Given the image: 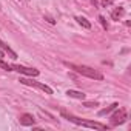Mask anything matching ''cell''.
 Masks as SVG:
<instances>
[{
  "instance_id": "ba28073f",
  "label": "cell",
  "mask_w": 131,
  "mask_h": 131,
  "mask_svg": "<svg viewBox=\"0 0 131 131\" xmlns=\"http://www.w3.org/2000/svg\"><path fill=\"white\" fill-rule=\"evenodd\" d=\"M123 14H125V9L119 6V8H116V9L111 13V17H113V20H119V19H120Z\"/></svg>"
},
{
  "instance_id": "9a60e30c",
  "label": "cell",
  "mask_w": 131,
  "mask_h": 131,
  "mask_svg": "<svg viewBox=\"0 0 131 131\" xmlns=\"http://www.w3.org/2000/svg\"><path fill=\"white\" fill-rule=\"evenodd\" d=\"M113 2H114V0H102V5H103V6H108V5H111Z\"/></svg>"
},
{
  "instance_id": "e0dca14e",
  "label": "cell",
  "mask_w": 131,
  "mask_h": 131,
  "mask_svg": "<svg viewBox=\"0 0 131 131\" xmlns=\"http://www.w3.org/2000/svg\"><path fill=\"white\" fill-rule=\"evenodd\" d=\"M0 57H3V51H0Z\"/></svg>"
},
{
  "instance_id": "4fadbf2b",
  "label": "cell",
  "mask_w": 131,
  "mask_h": 131,
  "mask_svg": "<svg viewBox=\"0 0 131 131\" xmlns=\"http://www.w3.org/2000/svg\"><path fill=\"white\" fill-rule=\"evenodd\" d=\"M99 22L102 23L103 29H108V23H106V20H105V17H103V16H100V17H99Z\"/></svg>"
},
{
  "instance_id": "9c48e42d",
  "label": "cell",
  "mask_w": 131,
  "mask_h": 131,
  "mask_svg": "<svg viewBox=\"0 0 131 131\" xmlns=\"http://www.w3.org/2000/svg\"><path fill=\"white\" fill-rule=\"evenodd\" d=\"M0 48H2L3 51H6V52H8L13 59H16V57H17V54H16V52H14V51H13V49H11V48H9V46H8L3 40H0Z\"/></svg>"
},
{
  "instance_id": "6da1fadb",
  "label": "cell",
  "mask_w": 131,
  "mask_h": 131,
  "mask_svg": "<svg viewBox=\"0 0 131 131\" xmlns=\"http://www.w3.org/2000/svg\"><path fill=\"white\" fill-rule=\"evenodd\" d=\"M65 65H67L68 68L74 70L76 73L82 74V76H86L90 79H94V80H103V74L99 73L97 70L91 68V67H86V65H76V63H68V62H65Z\"/></svg>"
},
{
  "instance_id": "2e32d148",
  "label": "cell",
  "mask_w": 131,
  "mask_h": 131,
  "mask_svg": "<svg viewBox=\"0 0 131 131\" xmlns=\"http://www.w3.org/2000/svg\"><path fill=\"white\" fill-rule=\"evenodd\" d=\"M46 20H48V22H49V23H56V20H52V19H51V17H46Z\"/></svg>"
},
{
  "instance_id": "277c9868",
  "label": "cell",
  "mask_w": 131,
  "mask_h": 131,
  "mask_svg": "<svg viewBox=\"0 0 131 131\" xmlns=\"http://www.w3.org/2000/svg\"><path fill=\"white\" fill-rule=\"evenodd\" d=\"M126 122V111L125 110H117L113 116H111V125L113 126H117V125H122Z\"/></svg>"
},
{
  "instance_id": "5b68a950",
  "label": "cell",
  "mask_w": 131,
  "mask_h": 131,
  "mask_svg": "<svg viewBox=\"0 0 131 131\" xmlns=\"http://www.w3.org/2000/svg\"><path fill=\"white\" fill-rule=\"evenodd\" d=\"M11 68L20 74H26V76H31V77H36L39 76V70L36 68H28V67H22V65H11Z\"/></svg>"
},
{
  "instance_id": "8fae6325",
  "label": "cell",
  "mask_w": 131,
  "mask_h": 131,
  "mask_svg": "<svg viewBox=\"0 0 131 131\" xmlns=\"http://www.w3.org/2000/svg\"><path fill=\"white\" fill-rule=\"evenodd\" d=\"M117 106H119V103H113V105H110L108 108H105V110L99 111V116H106V114H110L111 111H114V110H116Z\"/></svg>"
},
{
  "instance_id": "30bf717a",
  "label": "cell",
  "mask_w": 131,
  "mask_h": 131,
  "mask_svg": "<svg viewBox=\"0 0 131 131\" xmlns=\"http://www.w3.org/2000/svg\"><path fill=\"white\" fill-rule=\"evenodd\" d=\"M76 20H77V23H79V25H82L83 28H86V29H90V28H91V23H90V22H88L85 17H82V16H77V17H76Z\"/></svg>"
},
{
  "instance_id": "8992f818",
  "label": "cell",
  "mask_w": 131,
  "mask_h": 131,
  "mask_svg": "<svg viewBox=\"0 0 131 131\" xmlns=\"http://www.w3.org/2000/svg\"><path fill=\"white\" fill-rule=\"evenodd\" d=\"M19 122H20V125H23V126H32V125L36 123V119H34L32 114L25 113V114H22V116L19 117Z\"/></svg>"
},
{
  "instance_id": "5bb4252c",
  "label": "cell",
  "mask_w": 131,
  "mask_h": 131,
  "mask_svg": "<svg viewBox=\"0 0 131 131\" xmlns=\"http://www.w3.org/2000/svg\"><path fill=\"white\" fill-rule=\"evenodd\" d=\"M83 106H88V108H94V106H99L97 102H83Z\"/></svg>"
},
{
  "instance_id": "7c38bea8",
  "label": "cell",
  "mask_w": 131,
  "mask_h": 131,
  "mask_svg": "<svg viewBox=\"0 0 131 131\" xmlns=\"http://www.w3.org/2000/svg\"><path fill=\"white\" fill-rule=\"evenodd\" d=\"M0 68H3L5 71H13V68H11V65H8L6 62H3L2 59H0Z\"/></svg>"
},
{
  "instance_id": "52a82bcc",
  "label": "cell",
  "mask_w": 131,
  "mask_h": 131,
  "mask_svg": "<svg viewBox=\"0 0 131 131\" xmlns=\"http://www.w3.org/2000/svg\"><path fill=\"white\" fill-rule=\"evenodd\" d=\"M67 94H68L70 97H74V99H80V100H83V99H85V93H82V91L68 90V91H67Z\"/></svg>"
},
{
  "instance_id": "7a4b0ae2",
  "label": "cell",
  "mask_w": 131,
  "mask_h": 131,
  "mask_svg": "<svg viewBox=\"0 0 131 131\" xmlns=\"http://www.w3.org/2000/svg\"><path fill=\"white\" fill-rule=\"evenodd\" d=\"M65 119H68L70 122H73V123H76V125H80V126H86V128H94V129H110V126H106V125H103V123H100V122H94V120H82L80 117H76V116H73V114H68L67 111H62L60 113Z\"/></svg>"
},
{
  "instance_id": "3957f363",
  "label": "cell",
  "mask_w": 131,
  "mask_h": 131,
  "mask_svg": "<svg viewBox=\"0 0 131 131\" xmlns=\"http://www.w3.org/2000/svg\"><path fill=\"white\" fill-rule=\"evenodd\" d=\"M19 82H20V83H23V85H28V86L39 88V90L45 91L46 94H52V90H51L48 85H45V83H40V82H36V80H32V79H20Z\"/></svg>"
}]
</instances>
